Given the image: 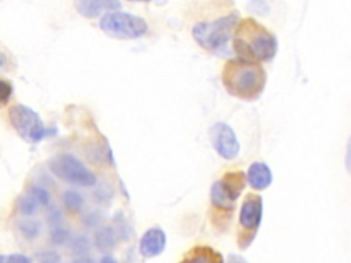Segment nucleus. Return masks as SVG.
<instances>
[{"mask_svg":"<svg viewBox=\"0 0 351 263\" xmlns=\"http://www.w3.org/2000/svg\"><path fill=\"white\" fill-rule=\"evenodd\" d=\"M221 79L229 95L241 100H255L265 89L266 71L258 62L236 58L225 63Z\"/></svg>","mask_w":351,"mask_h":263,"instance_id":"f257e3e1","label":"nucleus"},{"mask_svg":"<svg viewBox=\"0 0 351 263\" xmlns=\"http://www.w3.org/2000/svg\"><path fill=\"white\" fill-rule=\"evenodd\" d=\"M233 48L239 58L267 62L277 52V38L254 18H243L233 33Z\"/></svg>","mask_w":351,"mask_h":263,"instance_id":"f03ea898","label":"nucleus"},{"mask_svg":"<svg viewBox=\"0 0 351 263\" xmlns=\"http://www.w3.org/2000/svg\"><path fill=\"white\" fill-rule=\"evenodd\" d=\"M239 21V12L232 11L211 21L197 22L192 27V37L195 42L206 51L219 49L230 40Z\"/></svg>","mask_w":351,"mask_h":263,"instance_id":"7ed1b4c3","label":"nucleus"},{"mask_svg":"<svg viewBox=\"0 0 351 263\" xmlns=\"http://www.w3.org/2000/svg\"><path fill=\"white\" fill-rule=\"evenodd\" d=\"M247 181V174L243 171L225 173L217 179L210 190V200L214 210L232 215L234 204L240 197Z\"/></svg>","mask_w":351,"mask_h":263,"instance_id":"20e7f679","label":"nucleus"},{"mask_svg":"<svg viewBox=\"0 0 351 263\" xmlns=\"http://www.w3.org/2000/svg\"><path fill=\"white\" fill-rule=\"evenodd\" d=\"M99 26L107 36L118 40H136L143 37L148 30L145 19L122 11L104 14Z\"/></svg>","mask_w":351,"mask_h":263,"instance_id":"39448f33","label":"nucleus"},{"mask_svg":"<svg viewBox=\"0 0 351 263\" xmlns=\"http://www.w3.org/2000/svg\"><path fill=\"white\" fill-rule=\"evenodd\" d=\"M48 166L52 174L71 185L93 186L97 182L96 175L71 153H59L53 156Z\"/></svg>","mask_w":351,"mask_h":263,"instance_id":"423d86ee","label":"nucleus"},{"mask_svg":"<svg viewBox=\"0 0 351 263\" xmlns=\"http://www.w3.org/2000/svg\"><path fill=\"white\" fill-rule=\"evenodd\" d=\"M8 119L16 134L29 144L38 142L45 134L40 115L25 104L11 105L8 108Z\"/></svg>","mask_w":351,"mask_h":263,"instance_id":"0eeeda50","label":"nucleus"},{"mask_svg":"<svg viewBox=\"0 0 351 263\" xmlns=\"http://www.w3.org/2000/svg\"><path fill=\"white\" fill-rule=\"evenodd\" d=\"M263 201L259 195L248 193L240 207L239 212V248L245 249L254 240L259 225L262 222Z\"/></svg>","mask_w":351,"mask_h":263,"instance_id":"6e6552de","label":"nucleus"},{"mask_svg":"<svg viewBox=\"0 0 351 263\" xmlns=\"http://www.w3.org/2000/svg\"><path fill=\"white\" fill-rule=\"evenodd\" d=\"M208 138L215 152L226 159L233 160L239 156L240 144L234 130L225 122H215L208 130Z\"/></svg>","mask_w":351,"mask_h":263,"instance_id":"1a4fd4ad","label":"nucleus"},{"mask_svg":"<svg viewBox=\"0 0 351 263\" xmlns=\"http://www.w3.org/2000/svg\"><path fill=\"white\" fill-rule=\"evenodd\" d=\"M166 247V233L155 226L149 227L140 238L138 252L144 258H154L163 252Z\"/></svg>","mask_w":351,"mask_h":263,"instance_id":"9d476101","label":"nucleus"},{"mask_svg":"<svg viewBox=\"0 0 351 263\" xmlns=\"http://www.w3.org/2000/svg\"><path fill=\"white\" fill-rule=\"evenodd\" d=\"M74 7L84 18H97L121 8L119 0H74Z\"/></svg>","mask_w":351,"mask_h":263,"instance_id":"9b49d317","label":"nucleus"},{"mask_svg":"<svg viewBox=\"0 0 351 263\" xmlns=\"http://www.w3.org/2000/svg\"><path fill=\"white\" fill-rule=\"evenodd\" d=\"M271 170L265 162H254L247 171V182L255 190H263L271 184Z\"/></svg>","mask_w":351,"mask_h":263,"instance_id":"f8f14e48","label":"nucleus"},{"mask_svg":"<svg viewBox=\"0 0 351 263\" xmlns=\"http://www.w3.org/2000/svg\"><path fill=\"white\" fill-rule=\"evenodd\" d=\"M184 260L186 262H193V263H218L222 262V256L214 251L210 247H204V245H199L192 248L185 256Z\"/></svg>","mask_w":351,"mask_h":263,"instance_id":"ddd939ff","label":"nucleus"},{"mask_svg":"<svg viewBox=\"0 0 351 263\" xmlns=\"http://www.w3.org/2000/svg\"><path fill=\"white\" fill-rule=\"evenodd\" d=\"M117 244V233L112 227H101L95 233V245L101 252H110Z\"/></svg>","mask_w":351,"mask_h":263,"instance_id":"4468645a","label":"nucleus"},{"mask_svg":"<svg viewBox=\"0 0 351 263\" xmlns=\"http://www.w3.org/2000/svg\"><path fill=\"white\" fill-rule=\"evenodd\" d=\"M19 231L26 240H34L41 231V225L36 219H23L19 223Z\"/></svg>","mask_w":351,"mask_h":263,"instance_id":"2eb2a0df","label":"nucleus"},{"mask_svg":"<svg viewBox=\"0 0 351 263\" xmlns=\"http://www.w3.org/2000/svg\"><path fill=\"white\" fill-rule=\"evenodd\" d=\"M63 204L64 207L71 211V212H77L82 208L84 205V199L80 193H77L75 190H66L63 193Z\"/></svg>","mask_w":351,"mask_h":263,"instance_id":"dca6fc26","label":"nucleus"},{"mask_svg":"<svg viewBox=\"0 0 351 263\" xmlns=\"http://www.w3.org/2000/svg\"><path fill=\"white\" fill-rule=\"evenodd\" d=\"M37 200L27 195V196H21L18 199V211L26 216H30L37 212Z\"/></svg>","mask_w":351,"mask_h":263,"instance_id":"f3484780","label":"nucleus"},{"mask_svg":"<svg viewBox=\"0 0 351 263\" xmlns=\"http://www.w3.org/2000/svg\"><path fill=\"white\" fill-rule=\"evenodd\" d=\"M29 195L33 196L38 204H43V205H47L49 203V193L45 188L43 186H38V185H32L29 188Z\"/></svg>","mask_w":351,"mask_h":263,"instance_id":"a211bd4d","label":"nucleus"},{"mask_svg":"<svg viewBox=\"0 0 351 263\" xmlns=\"http://www.w3.org/2000/svg\"><path fill=\"white\" fill-rule=\"evenodd\" d=\"M247 8H248V11H251L256 15H267L270 11V7L265 0H251L247 4Z\"/></svg>","mask_w":351,"mask_h":263,"instance_id":"6ab92c4d","label":"nucleus"},{"mask_svg":"<svg viewBox=\"0 0 351 263\" xmlns=\"http://www.w3.org/2000/svg\"><path fill=\"white\" fill-rule=\"evenodd\" d=\"M71 251L77 255H86L89 252V241L86 237L80 236L71 242Z\"/></svg>","mask_w":351,"mask_h":263,"instance_id":"aec40b11","label":"nucleus"},{"mask_svg":"<svg viewBox=\"0 0 351 263\" xmlns=\"http://www.w3.org/2000/svg\"><path fill=\"white\" fill-rule=\"evenodd\" d=\"M67 237H69V231L66 229L60 227V225L52 227V230H51V241L53 244H56V245L63 244L67 240Z\"/></svg>","mask_w":351,"mask_h":263,"instance_id":"412c9836","label":"nucleus"},{"mask_svg":"<svg viewBox=\"0 0 351 263\" xmlns=\"http://www.w3.org/2000/svg\"><path fill=\"white\" fill-rule=\"evenodd\" d=\"M12 95V85L7 79H1V104L5 105Z\"/></svg>","mask_w":351,"mask_h":263,"instance_id":"4be33fe9","label":"nucleus"},{"mask_svg":"<svg viewBox=\"0 0 351 263\" xmlns=\"http://www.w3.org/2000/svg\"><path fill=\"white\" fill-rule=\"evenodd\" d=\"M37 259L40 262H44V263H55V262H60V258L52 252V251H45V252H40L37 255Z\"/></svg>","mask_w":351,"mask_h":263,"instance_id":"5701e85b","label":"nucleus"},{"mask_svg":"<svg viewBox=\"0 0 351 263\" xmlns=\"http://www.w3.org/2000/svg\"><path fill=\"white\" fill-rule=\"evenodd\" d=\"M48 222L49 225L53 227V226H59L62 223V214L60 211L58 210H52L51 214L48 215Z\"/></svg>","mask_w":351,"mask_h":263,"instance_id":"b1692460","label":"nucleus"},{"mask_svg":"<svg viewBox=\"0 0 351 263\" xmlns=\"http://www.w3.org/2000/svg\"><path fill=\"white\" fill-rule=\"evenodd\" d=\"M1 260L3 262H30V258L25 256V255H21V253H14V255H10V256H1Z\"/></svg>","mask_w":351,"mask_h":263,"instance_id":"393cba45","label":"nucleus"},{"mask_svg":"<svg viewBox=\"0 0 351 263\" xmlns=\"http://www.w3.org/2000/svg\"><path fill=\"white\" fill-rule=\"evenodd\" d=\"M344 163H346V168H347L348 174L351 175V137L348 138V142H347V148H346V159H344Z\"/></svg>","mask_w":351,"mask_h":263,"instance_id":"a878e982","label":"nucleus"},{"mask_svg":"<svg viewBox=\"0 0 351 263\" xmlns=\"http://www.w3.org/2000/svg\"><path fill=\"white\" fill-rule=\"evenodd\" d=\"M128 1H151V0H128Z\"/></svg>","mask_w":351,"mask_h":263,"instance_id":"bb28decb","label":"nucleus"}]
</instances>
